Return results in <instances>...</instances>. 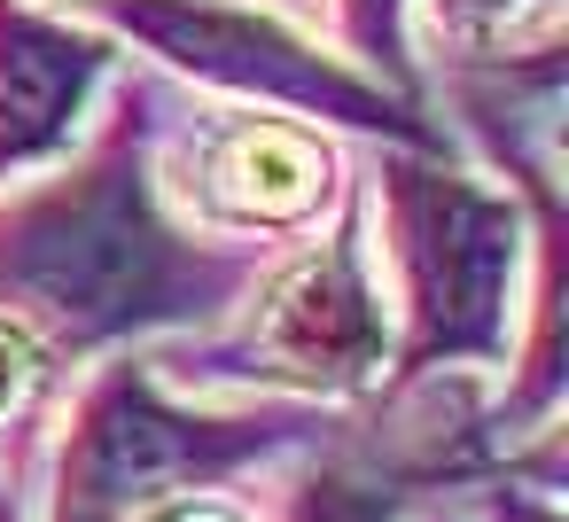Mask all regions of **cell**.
Instances as JSON below:
<instances>
[{
	"label": "cell",
	"mask_w": 569,
	"mask_h": 522,
	"mask_svg": "<svg viewBox=\"0 0 569 522\" xmlns=\"http://www.w3.org/2000/svg\"><path fill=\"white\" fill-rule=\"evenodd\" d=\"M157 102L164 71H118L94 133L63 164L0 188V304L32 320L63 367L211 328L266 265L258 242L196 234L157 195Z\"/></svg>",
	"instance_id": "6da1fadb"
},
{
	"label": "cell",
	"mask_w": 569,
	"mask_h": 522,
	"mask_svg": "<svg viewBox=\"0 0 569 522\" xmlns=\"http://www.w3.org/2000/svg\"><path fill=\"white\" fill-rule=\"evenodd\" d=\"M375 273L390 297V382H499L530 289V195L452 141H367L359 164ZM382 382V390H390Z\"/></svg>",
	"instance_id": "7a4b0ae2"
},
{
	"label": "cell",
	"mask_w": 569,
	"mask_h": 522,
	"mask_svg": "<svg viewBox=\"0 0 569 522\" xmlns=\"http://www.w3.org/2000/svg\"><path fill=\"white\" fill-rule=\"evenodd\" d=\"M157 374L188 398H289V405H367L390 382V297L375 273L367 188L351 164L343 203L305 234L266 250L250 289L196 335L141 343Z\"/></svg>",
	"instance_id": "3957f363"
},
{
	"label": "cell",
	"mask_w": 569,
	"mask_h": 522,
	"mask_svg": "<svg viewBox=\"0 0 569 522\" xmlns=\"http://www.w3.org/2000/svg\"><path fill=\"white\" fill-rule=\"evenodd\" d=\"M336 405L289 398H188L157 374V359L110 351L79 367V390L56 398L40 444V522H133L149 499L188 483H234L312 444Z\"/></svg>",
	"instance_id": "277c9868"
},
{
	"label": "cell",
	"mask_w": 569,
	"mask_h": 522,
	"mask_svg": "<svg viewBox=\"0 0 569 522\" xmlns=\"http://www.w3.org/2000/svg\"><path fill=\"white\" fill-rule=\"evenodd\" d=\"M118 48H141L149 71L211 102H258L312 118L351 141H452L421 102L343 63L305 17L273 0H63Z\"/></svg>",
	"instance_id": "5b68a950"
},
{
	"label": "cell",
	"mask_w": 569,
	"mask_h": 522,
	"mask_svg": "<svg viewBox=\"0 0 569 522\" xmlns=\"http://www.w3.org/2000/svg\"><path fill=\"white\" fill-rule=\"evenodd\" d=\"M149 172L157 195L219 242H305L351 188V149L343 133L289 118V110H258V102H180V87L164 79L157 102V133H149Z\"/></svg>",
	"instance_id": "8992f818"
},
{
	"label": "cell",
	"mask_w": 569,
	"mask_h": 522,
	"mask_svg": "<svg viewBox=\"0 0 569 522\" xmlns=\"http://www.w3.org/2000/svg\"><path fill=\"white\" fill-rule=\"evenodd\" d=\"M118 71L126 48L79 9L0 0V188L63 164L94 133Z\"/></svg>",
	"instance_id": "52a82bcc"
},
{
	"label": "cell",
	"mask_w": 569,
	"mask_h": 522,
	"mask_svg": "<svg viewBox=\"0 0 569 522\" xmlns=\"http://www.w3.org/2000/svg\"><path fill=\"white\" fill-rule=\"evenodd\" d=\"M273 506L258 522H406L421 506L413 483H398L359 436H351V405L297 452L273 460Z\"/></svg>",
	"instance_id": "ba28073f"
},
{
	"label": "cell",
	"mask_w": 569,
	"mask_h": 522,
	"mask_svg": "<svg viewBox=\"0 0 569 522\" xmlns=\"http://www.w3.org/2000/svg\"><path fill=\"white\" fill-rule=\"evenodd\" d=\"M79 367H63V351L17 320L0 304V491L9 506L32 522V475H40V444H48V421H56V398L71 390Z\"/></svg>",
	"instance_id": "9c48e42d"
},
{
	"label": "cell",
	"mask_w": 569,
	"mask_h": 522,
	"mask_svg": "<svg viewBox=\"0 0 569 522\" xmlns=\"http://www.w3.org/2000/svg\"><path fill=\"white\" fill-rule=\"evenodd\" d=\"M413 40L437 48V71L538 63L561 56V0H413Z\"/></svg>",
	"instance_id": "30bf717a"
},
{
	"label": "cell",
	"mask_w": 569,
	"mask_h": 522,
	"mask_svg": "<svg viewBox=\"0 0 569 522\" xmlns=\"http://www.w3.org/2000/svg\"><path fill=\"white\" fill-rule=\"evenodd\" d=\"M312 17H328V48L343 63H359L367 79L398 87L406 102L429 110L421 94V48H413V0H312Z\"/></svg>",
	"instance_id": "8fae6325"
},
{
	"label": "cell",
	"mask_w": 569,
	"mask_h": 522,
	"mask_svg": "<svg viewBox=\"0 0 569 522\" xmlns=\"http://www.w3.org/2000/svg\"><path fill=\"white\" fill-rule=\"evenodd\" d=\"M468 514L476 522H569L561 514V483H538V475H483Z\"/></svg>",
	"instance_id": "7c38bea8"
},
{
	"label": "cell",
	"mask_w": 569,
	"mask_h": 522,
	"mask_svg": "<svg viewBox=\"0 0 569 522\" xmlns=\"http://www.w3.org/2000/svg\"><path fill=\"white\" fill-rule=\"evenodd\" d=\"M133 522H258V506H250V499H234L227 483H188V491L149 499Z\"/></svg>",
	"instance_id": "4fadbf2b"
},
{
	"label": "cell",
	"mask_w": 569,
	"mask_h": 522,
	"mask_svg": "<svg viewBox=\"0 0 569 522\" xmlns=\"http://www.w3.org/2000/svg\"><path fill=\"white\" fill-rule=\"evenodd\" d=\"M421 522H476V514H468V506H429Z\"/></svg>",
	"instance_id": "5bb4252c"
},
{
	"label": "cell",
	"mask_w": 569,
	"mask_h": 522,
	"mask_svg": "<svg viewBox=\"0 0 569 522\" xmlns=\"http://www.w3.org/2000/svg\"><path fill=\"white\" fill-rule=\"evenodd\" d=\"M273 9H289V17H312V0H273Z\"/></svg>",
	"instance_id": "9a60e30c"
}]
</instances>
